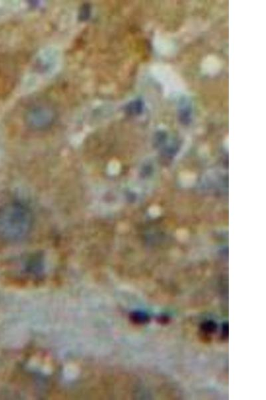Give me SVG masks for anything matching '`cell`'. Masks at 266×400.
Here are the masks:
<instances>
[{"label": "cell", "instance_id": "cell-1", "mask_svg": "<svg viewBox=\"0 0 266 400\" xmlns=\"http://www.w3.org/2000/svg\"><path fill=\"white\" fill-rule=\"evenodd\" d=\"M34 217L27 205L7 203L0 208V239L8 243L23 241L32 231Z\"/></svg>", "mask_w": 266, "mask_h": 400}, {"label": "cell", "instance_id": "cell-2", "mask_svg": "<svg viewBox=\"0 0 266 400\" xmlns=\"http://www.w3.org/2000/svg\"><path fill=\"white\" fill-rule=\"evenodd\" d=\"M54 109L48 104H36L27 110L24 121L29 128L34 131L47 130L56 120Z\"/></svg>", "mask_w": 266, "mask_h": 400}]
</instances>
